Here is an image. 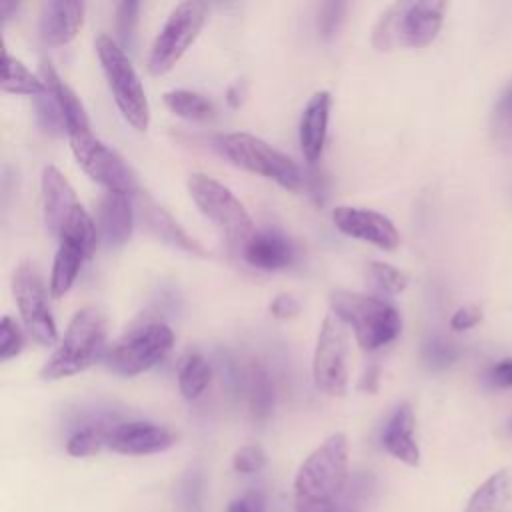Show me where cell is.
<instances>
[{
  "label": "cell",
  "instance_id": "obj_30",
  "mask_svg": "<svg viewBox=\"0 0 512 512\" xmlns=\"http://www.w3.org/2000/svg\"><path fill=\"white\" fill-rule=\"evenodd\" d=\"M108 430L102 424H90V426H82L76 432H72V436L66 442V452L70 456L76 458H84V456H92L96 452L102 450V446H106V438H108Z\"/></svg>",
  "mask_w": 512,
  "mask_h": 512
},
{
  "label": "cell",
  "instance_id": "obj_43",
  "mask_svg": "<svg viewBox=\"0 0 512 512\" xmlns=\"http://www.w3.org/2000/svg\"><path fill=\"white\" fill-rule=\"evenodd\" d=\"M488 382L494 388H512V358L494 364L488 372Z\"/></svg>",
  "mask_w": 512,
  "mask_h": 512
},
{
  "label": "cell",
  "instance_id": "obj_6",
  "mask_svg": "<svg viewBox=\"0 0 512 512\" xmlns=\"http://www.w3.org/2000/svg\"><path fill=\"white\" fill-rule=\"evenodd\" d=\"M218 148L232 164L252 174L274 180L286 190H298L304 182V174L300 166L290 156H286L284 152H280L278 148H274L272 144H268L256 134H250V132L222 134L218 138Z\"/></svg>",
  "mask_w": 512,
  "mask_h": 512
},
{
  "label": "cell",
  "instance_id": "obj_8",
  "mask_svg": "<svg viewBox=\"0 0 512 512\" xmlns=\"http://www.w3.org/2000/svg\"><path fill=\"white\" fill-rule=\"evenodd\" d=\"M188 194L196 208L214 222L230 240L246 242L254 232V222L234 192L204 172H192L186 180Z\"/></svg>",
  "mask_w": 512,
  "mask_h": 512
},
{
  "label": "cell",
  "instance_id": "obj_12",
  "mask_svg": "<svg viewBox=\"0 0 512 512\" xmlns=\"http://www.w3.org/2000/svg\"><path fill=\"white\" fill-rule=\"evenodd\" d=\"M48 292L50 290H46V284L32 262L24 260L16 266L12 274V294L26 330L42 346H50L58 340Z\"/></svg>",
  "mask_w": 512,
  "mask_h": 512
},
{
  "label": "cell",
  "instance_id": "obj_18",
  "mask_svg": "<svg viewBox=\"0 0 512 512\" xmlns=\"http://www.w3.org/2000/svg\"><path fill=\"white\" fill-rule=\"evenodd\" d=\"M84 2L78 0H48L42 4L38 30L46 44L62 46L76 38L84 22Z\"/></svg>",
  "mask_w": 512,
  "mask_h": 512
},
{
  "label": "cell",
  "instance_id": "obj_39",
  "mask_svg": "<svg viewBox=\"0 0 512 512\" xmlns=\"http://www.w3.org/2000/svg\"><path fill=\"white\" fill-rule=\"evenodd\" d=\"M344 12H346V4L344 2H326V4L320 6L318 28H320L322 36L330 38L338 30V26H340V22L344 18Z\"/></svg>",
  "mask_w": 512,
  "mask_h": 512
},
{
  "label": "cell",
  "instance_id": "obj_5",
  "mask_svg": "<svg viewBox=\"0 0 512 512\" xmlns=\"http://www.w3.org/2000/svg\"><path fill=\"white\" fill-rule=\"evenodd\" d=\"M94 48L120 114L134 130H148L150 104L132 60L128 58L124 48L108 34L96 36Z\"/></svg>",
  "mask_w": 512,
  "mask_h": 512
},
{
  "label": "cell",
  "instance_id": "obj_1",
  "mask_svg": "<svg viewBox=\"0 0 512 512\" xmlns=\"http://www.w3.org/2000/svg\"><path fill=\"white\" fill-rule=\"evenodd\" d=\"M348 478V440L336 432L298 468L294 478L296 512H332Z\"/></svg>",
  "mask_w": 512,
  "mask_h": 512
},
{
  "label": "cell",
  "instance_id": "obj_25",
  "mask_svg": "<svg viewBox=\"0 0 512 512\" xmlns=\"http://www.w3.org/2000/svg\"><path fill=\"white\" fill-rule=\"evenodd\" d=\"M2 92L10 94H26V96H40L46 92V84L38 74H32L18 58L10 56L6 50L2 54Z\"/></svg>",
  "mask_w": 512,
  "mask_h": 512
},
{
  "label": "cell",
  "instance_id": "obj_28",
  "mask_svg": "<svg viewBox=\"0 0 512 512\" xmlns=\"http://www.w3.org/2000/svg\"><path fill=\"white\" fill-rule=\"evenodd\" d=\"M248 404L256 420H266L274 408V386L270 374L262 366H252L246 378Z\"/></svg>",
  "mask_w": 512,
  "mask_h": 512
},
{
  "label": "cell",
  "instance_id": "obj_32",
  "mask_svg": "<svg viewBox=\"0 0 512 512\" xmlns=\"http://www.w3.org/2000/svg\"><path fill=\"white\" fill-rule=\"evenodd\" d=\"M36 102V118H38V124L48 132V134H60V132H66V122H64V116H62V110L56 102V98L48 92L40 94L34 98Z\"/></svg>",
  "mask_w": 512,
  "mask_h": 512
},
{
  "label": "cell",
  "instance_id": "obj_42",
  "mask_svg": "<svg viewBox=\"0 0 512 512\" xmlns=\"http://www.w3.org/2000/svg\"><path fill=\"white\" fill-rule=\"evenodd\" d=\"M226 512H266V500L262 492L250 490L232 500Z\"/></svg>",
  "mask_w": 512,
  "mask_h": 512
},
{
  "label": "cell",
  "instance_id": "obj_9",
  "mask_svg": "<svg viewBox=\"0 0 512 512\" xmlns=\"http://www.w3.org/2000/svg\"><path fill=\"white\" fill-rule=\"evenodd\" d=\"M206 14L208 6L200 0H186L174 6L150 46L148 70L152 74L168 72L184 56L198 38L206 22Z\"/></svg>",
  "mask_w": 512,
  "mask_h": 512
},
{
  "label": "cell",
  "instance_id": "obj_17",
  "mask_svg": "<svg viewBox=\"0 0 512 512\" xmlns=\"http://www.w3.org/2000/svg\"><path fill=\"white\" fill-rule=\"evenodd\" d=\"M42 190V212L46 230L58 238L64 222L70 218L74 208L80 204L68 178L52 164L44 166L40 178Z\"/></svg>",
  "mask_w": 512,
  "mask_h": 512
},
{
  "label": "cell",
  "instance_id": "obj_37",
  "mask_svg": "<svg viewBox=\"0 0 512 512\" xmlns=\"http://www.w3.org/2000/svg\"><path fill=\"white\" fill-rule=\"evenodd\" d=\"M264 464H266V452L258 444H246V446L238 448L232 456L234 470L242 472V474L258 472L264 468Z\"/></svg>",
  "mask_w": 512,
  "mask_h": 512
},
{
  "label": "cell",
  "instance_id": "obj_20",
  "mask_svg": "<svg viewBox=\"0 0 512 512\" xmlns=\"http://www.w3.org/2000/svg\"><path fill=\"white\" fill-rule=\"evenodd\" d=\"M244 258L260 270H280L294 260L292 242L278 230H256L244 242Z\"/></svg>",
  "mask_w": 512,
  "mask_h": 512
},
{
  "label": "cell",
  "instance_id": "obj_3",
  "mask_svg": "<svg viewBox=\"0 0 512 512\" xmlns=\"http://www.w3.org/2000/svg\"><path fill=\"white\" fill-rule=\"evenodd\" d=\"M106 318L96 306H84L70 318L58 346L42 364L40 376L44 380H62L84 372L92 362L104 354Z\"/></svg>",
  "mask_w": 512,
  "mask_h": 512
},
{
  "label": "cell",
  "instance_id": "obj_22",
  "mask_svg": "<svg viewBox=\"0 0 512 512\" xmlns=\"http://www.w3.org/2000/svg\"><path fill=\"white\" fill-rule=\"evenodd\" d=\"M38 76L44 80L48 92L56 98L60 110H62V116H64V122H66V134L72 136V134H78V132H84V130H90V120H88V114L84 110V104L82 100L78 98V94L58 76V72L54 70V66L48 62V60H42L40 62V72Z\"/></svg>",
  "mask_w": 512,
  "mask_h": 512
},
{
  "label": "cell",
  "instance_id": "obj_19",
  "mask_svg": "<svg viewBox=\"0 0 512 512\" xmlns=\"http://www.w3.org/2000/svg\"><path fill=\"white\" fill-rule=\"evenodd\" d=\"M330 104L332 96L328 90H316L300 116L298 124V140H300V150L304 158L314 164L326 144V134H328V120H330Z\"/></svg>",
  "mask_w": 512,
  "mask_h": 512
},
{
  "label": "cell",
  "instance_id": "obj_4",
  "mask_svg": "<svg viewBox=\"0 0 512 512\" xmlns=\"http://www.w3.org/2000/svg\"><path fill=\"white\" fill-rule=\"evenodd\" d=\"M330 312L352 328L356 342L364 350L390 344L402 330L396 306L376 296L336 290L330 294Z\"/></svg>",
  "mask_w": 512,
  "mask_h": 512
},
{
  "label": "cell",
  "instance_id": "obj_14",
  "mask_svg": "<svg viewBox=\"0 0 512 512\" xmlns=\"http://www.w3.org/2000/svg\"><path fill=\"white\" fill-rule=\"evenodd\" d=\"M176 442V434L160 424L132 420L120 422L108 430L106 446L118 454L144 456L168 450Z\"/></svg>",
  "mask_w": 512,
  "mask_h": 512
},
{
  "label": "cell",
  "instance_id": "obj_35",
  "mask_svg": "<svg viewBox=\"0 0 512 512\" xmlns=\"http://www.w3.org/2000/svg\"><path fill=\"white\" fill-rule=\"evenodd\" d=\"M22 346H24V336L20 332V326L8 314H4L0 320V360L6 362L18 356Z\"/></svg>",
  "mask_w": 512,
  "mask_h": 512
},
{
  "label": "cell",
  "instance_id": "obj_2",
  "mask_svg": "<svg viewBox=\"0 0 512 512\" xmlns=\"http://www.w3.org/2000/svg\"><path fill=\"white\" fill-rule=\"evenodd\" d=\"M446 8L444 0L394 2L372 30V46L376 50L428 46L442 28Z\"/></svg>",
  "mask_w": 512,
  "mask_h": 512
},
{
  "label": "cell",
  "instance_id": "obj_10",
  "mask_svg": "<svg viewBox=\"0 0 512 512\" xmlns=\"http://www.w3.org/2000/svg\"><path fill=\"white\" fill-rule=\"evenodd\" d=\"M72 154L80 168L98 184L106 188V192L120 194H136V174L128 166V162L106 142L92 134V130H84L68 136Z\"/></svg>",
  "mask_w": 512,
  "mask_h": 512
},
{
  "label": "cell",
  "instance_id": "obj_41",
  "mask_svg": "<svg viewBox=\"0 0 512 512\" xmlns=\"http://www.w3.org/2000/svg\"><path fill=\"white\" fill-rule=\"evenodd\" d=\"M270 312L278 320H290L300 312V300L290 292H280L270 302Z\"/></svg>",
  "mask_w": 512,
  "mask_h": 512
},
{
  "label": "cell",
  "instance_id": "obj_15",
  "mask_svg": "<svg viewBox=\"0 0 512 512\" xmlns=\"http://www.w3.org/2000/svg\"><path fill=\"white\" fill-rule=\"evenodd\" d=\"M134 218H136V206H134L132 194L106 192L100 200L98 218H96L98 242L106 248L124 246L132 236Z\"/></svg>",
  "mask_w": 512,
  "mask_h": 512
},
{
  "label": "cell",
  "instance_id": "obj_33",
  "mask_svg": "<svg viewBox=\"0 0 512 512\" xmlns=\"http://www.w3.org/2000/svg\"><path fill=\"white\" fill-rule=\"evenodd\" d=\"M368 270L376 286L386 294H400L408 286V276L388 262H370Z\"/></svg>",
  "mask_w": 512,
  "mask_h": 512
},
{
  "label": "cell",
  "instance_id": "obj_16",
  "mask_svg": "<svg viewBox=\"0 0 512 512\" xmlns=\"http://www.w3.org/2000/svg\"><path fill=\"white\" fill-rule=\"evenodd\" d=\"M134 206H136V216L152 236H156L158 240L178 250L204 256V248L194 238H190L186 230L172 218V214L166 212L152 196L138 190L134 194Z\"/></svg>",
  "mask_w": 512,
  "mask_h": 512
},
{
  "label": "cell",
  "instance_id": "obj_24",
  "mask_svg": "<svg viewBox=\"0 0 512 512\" xmlns=\"http://www.w3.org/2000/svg\"><path fill=\"white\" fill-rule=\"evenodd\" d=\"M510 500V474L498 470L488 476L468 498L464 512H504Z\"/></svg>",
  "mask_w": 512,
  "mask_h": 512
},
{
  "label": "cell",
  "instance_id": "obj_26",
  "mask_svg": "<svg viewBox=\"0 0 512 512\" xmlns=\"http://www.w3.org/2000/svg\"><path fill=\"white\" fill-rule=\"evenodd\" d=\"M212 368L208 360L198 352H188L178 362V388L186 400L198 398L210 384Z\"/></svg>",
  "mask_w": 512,
  "mask_h": 512
},
{
  "label": "cell",
  "instance_id": "obj_34",
  "mask_svg": "<svg viewBox=\"0 0 512 512\" xmlns=\"http://www.w3.org/2000/svg\"><path fill=\"white\" fill-rule=\"evenodd\" d=\"M138 10L140 2H120L116 6V32H118V44L122 48L130 46L134 40V30L138 24Z\"/></svg>",
  "mask_w": 512,
  "mask_h": 512
},
{
  "label": "cell",
  "instance_id": "obj_38",
  "mask_svg": "<svg viewBox=\"0 0 512 512\" xmlns=\"http://www.w3.org/2000/svg\"><path fill=\"white\" fill-rule=\"evenodd\" d=\"M424 358L432 368H446L454 364V360L458 358V350L446 340L432 338L424 348Z\"/></svg>",
  "mask_w": 512,
  "mask_h": 512
},
{
  "label": "cell",
  "instance_id": "obj_7",
  "mask_svg": "<svg viewBox=\"0 0 512 512\" xmlns=\"http://www.w3.org/2000/svg\"><path fill=\"white\" fill-rule=\"evenodd\" d=\"M174 346V332L164 322H148L134 328L108 350L102 360L108 370L120 376H138L156 366Z\"/></svg>",
  "mask_w": 512,
  "mask_h": 512
},
{
  "label": "cell",
  "instance_id": "obj_27",
  "mask_svg": "<svg viewBox=\"0 0 512 512\" xmlns=\"http://www.w3.org/2000/svg\"><path fill=\"white\" fill-rule=\"evenodd\" d=\"M164 104L170 112L176 116L188 118V120H208L214 116V104L208 96L188 90V88H172L164 92Z\"/></svg>",
  "mask_w": 512,
  "mask_h": 512
},
{
  "label": "cell",
  "instance_id": "obj_31",
  "mask_svg": "<svg viewBox=\"0 0 512 512\" xmlns=\"http://www.w3.org/2000/svg\"><path fill=\"white\" fill-rule=\"evenodd\" d=\"M202 494H204V476L198 468H190L178 488V500L182 512H202Z\"/></svg>",
  "mask_w": 512,
  "mask_h": 512
},
{
  "label": "cell",
  "instance_id": "obj_40",
  "mask_svg": "<svg viewBox=\"0 0 512 512\" xmlns=\"http://www.w3.org/2000/svg\"><path fill=\"white\" fill-rule=\"evenodd\" d=\"M482 322V310L476 304H466L460 306L452 316H450V328L454 332H466Z\"/></svg>",
  "mask_w": 512,
  "mask_h": 512
},
{
  "label": "cell",
  "instance_id": "obj_13",
  "mask_svg": "<svg viewBox=\"0 0 512 512\" xmlns=\"http://www.w3.org/2000/svg\"><path fill=\"white\" fill-rule=\"evenodd\" d=\"M334 226L356 240L368 242L382 250H394L400 244V232L382 212L362 206H336L332 210Z\"/></svg>",
  "mask_w": 512,
  "mask_h": 512
},
{
  "label": "cell",
  "instance_id": "obj_36",
  "mask_svg": "<svg viewBox=\"0 0 512 512\" xmlns=\"http://www.w3.org/2000/svg\"><path fill=\"white\" fill-rule=\"evenodd\" d=\"M492 128H494L496 136H500L502 140L512 138V82L504 88V92L500 94V98L494 106Z\"/></svg>",
  "mask_w": 512,
  "mask_h": 512
},
{
  "label": "cell",
  "instance_id": "obj_21",
  "mask_svg": "<svg viewBox=\"0 0 512 512\" xmlns=\"http://www.w3.org/2000/svg\"><path fill=\"white\" fill-rule=\"evenodd\" d=\"M382 446L388 454L408 466L420 464V448L414 440V412L408 402L398 404L390 414L382 430Z\"/></svg>",
  "mask_w": 512,
  "mask_h": 512
},
{
  "label": "cell",
  "instance_id": "obj_11",
  "mask_svg": "<svg viewBox=\"0 0 512 512\" xmlns=\"http://www.w3.org/2000/svg\"><path fill=\"white\" fill-rule=\"evenodd\" d=\"M312 378L318 390L328 396H344L348 388V326L336 316L326 314L318 332Z\"/></svg>",
  "mask_w": 512,
  "mask_h": 512
},
{
  "label": "cell",
  "instance_id": "obj_29",
  "mask_svg": "<svg viewBox=\"0 0 512 512\" xmlns=\"http://www.w3.org/2000/svg\"><path fill=\"white\" fill-rule=\"evenodd\" d=\"M372 492H374L372 474L358 472L348 478L344 490L340 492L338 500L332 506V512H364L366 504L372 498Z\"/></svg>",
  "mask_w": 512,
  "mask_h": 512
},
{
  "label": "cell",
  "instance_id": "obj_23",
  "mask_svg": "<svg viewBox=\"0 0 512 512\" xmlns=\"http://www.w3.org/2000/svg\"><path fill=\"white\" fill-rule=\"evenodd\" d=\"M90 258L88 252L72 242H58V250L54 254L52 270H50V294L54 298H62L74 284L84 260Z\"/></svg>",
  "mask_w": 512,
  "mask_h": 512
}]
</instances>
